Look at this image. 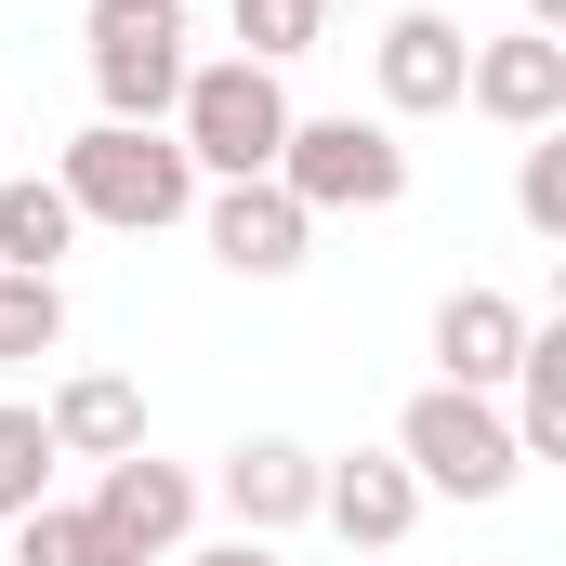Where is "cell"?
<instances>
[{
	"instance_id": "obj_1",
	"label": "cell",
	"mask_w": 566,
	"mask_h": 566,
	"mask_svg": "<svg viewBox=\"0 0 566 566\" xmlns=\"http://www.w3.org/2000/svg\"><path fill=\"white\" fill-rule=\"evenodd\" d=\"M53 185H66L80 224H119V238H158V224L198 211V158H185L171 133H145V119H93V133H66Z\"/></svg>"
},
{
	"instance_id": "obj_2",
	"label": "cell",
	"mask_w": 566,
	"mask_h": 566,
	"mask_svg": "<svg viewBox=\"0 0 566 566\" xmlns=\"http://www.w3.org/2000/svg\"><path fill=\"white\" fill-rule=\"evenodd\" d=\"M290 119H303L290 80H277V66H251V53L185 66V93H171V145L198 158V185H251V171H277Z\"/></svg>"
},
{
	"instance_id": "obj_3",
	"label": "cell",
	"mask_w": 566,
	"mask_h": 566,
	"mask_svg": "<svg viewBox=\"0 0 566 566\" xmlns=\"http://www.w3.org/2000/svg\"><path fill=\"white\" fill-rule=\"evenodd\" d=\"M396 461H409L422 501H501V488L527 474V448H514V422H501V396H461V382H422V396L396 409Z\"/></svg>"
},
{
	"instance_id": "obj_4",
	"label": "cell",
	"mask_w": 566,
	"mask_h": 566,
	"mask_svg": "<svg viewBox=\"0 0 566 566\" xmlns=\"http://www.w3.org/2000/svg\"><path fill=\"white\" fill-rule=\"evenodd\" d=\"M80 40H93V119H145V133H171V93H185V0H93L80 13Z\"/></svg>"
},
{
	"instance_id": "obj_5",
	"label": "cell",
	"mask_w": 566,
	"mask_h": 566,
	"mask_svg": "<svg viewBox=\"0 0 566 566\" xmlns=\"http://www.w3.org/2000/svg\"><path fill=\"white\" fill-rule=\"evenodd\" d=\"M277 185L303 198V224H329V211H396L409 198V145H396V119H290L277 145Z\"/></svg>"
},
{
	"instance_id": "obj_6",
	"label": "cell",
	"mask_w": 566,
	"mask_h": 566,
	"mask_svg": "<svg viewBox=\"0 0 566 566\" xmlns=\"http://www.w3.org/2000/svg\"><path fill=\"white\" fill-rule=\"evenodd\" d=\"M80 514L119 541V566H171L185 541H198V474H185V461H158V448L93 461V501H80Z\"/></svg>"
},
{
	"instance_id": "obj_7",
	"label": "cell",
	"mask_w": 566,
	"mask_h": 566,
	"mask_svg": "<svg viewBox=\"0 0 566 566\" xmlns=\"http://www.w3.org/2000/svg\"><path fill=\"white\" fill-rule=\"evenodd\" d=\"M198 238H211V264H238V277H290V264L316 251V224H303V198H290L277 171L198 185Z\"/></svg>"
},
{
	"instance_id": "obj_8",
	"label": "cell",
	"mask_w": 566,
	"mask_h": 566,
	"mask_svg": "<svg viewBox=\"0 0 566 566\" xmlns=\"http://www.w3.org/2000/svg\"><path fill=\"white\" fill-rule=\"evenodd\" d=\"M461 66H474V40L434 13V0H409L382 40H369V80H382V119H448L461 106Z\"/></svg>"
},
{
	"instance_id": "obj_9",
	"label": "cell",
	"mask_w": 566,
	"mask_h": 566,
	"mask_svg": "<svg viewBox=\"0 0 566 566\" xmlns=\"http://www.w3.org/2000/svg\"><path fill=\"white\" fill-rule=\"evenodd\" d=\"M461 106H474V119H501V133H554V119H566V40H541V27H514V40H474V66H461Z\"/></svg>"
},
{
	"instance_id": "obj_10",
	"label": "cell",
	"mask_w": 566,
	"mask_h": 566,
	"mask_svg": "<svg viewBox=\"0 0 566 566\" xmlns=\"http://www.w3.org/2000/svg\"><path fill=\"white\" fill-rule=\"evenodd\" d=\"M198 501H224V514H238V541H290V527H316V448L251 434V448H224V474H211Z\"/></svg>"
},
{
	"instance_id": "obj_11",
	"label": "cell",
	"mask_w": 566,
	"mask_h": 566,
	"mask_svg": "<svg viewBox=\"0 0 566 566\" xmlns=\"http://www.w3.org/2000/svg\"><path fill=\"white\" fill-rule=\"evenodd\" d=\"M514 356H527V303L514 290H448L434 303V382H461V396H501L514 382Z\"/></svg>"
},
{
	"instance_id": "obj_12",
	"label": "cell",
	"mask_w": 566,
	"mask_h": 566,
	"mask_svg": "<svg viewBox=\"0 0 566 566\" xmlns=\"http://www.w3.org/2000/svg\"><path fill=\"white\" fill-rule=\"evenodd\" d=\"M316 514H329L356 554H396V541L422 527V488H409L396 448H356V461H316Z\"/></svg>"
},
{
	"instance_id": "obj_13",
	"label": "cell",
	"mask_w": 566,
	"mask_h": 566,
	"mask_svg": "<svg viewBox=\"0 0 566 566\" xmlns=\"http://www.w3.org/2000/svg\"><path fill=\"white\" fill-rule=\"evenodd\" d=\"M40 422H53V461H133L145 448V382L133 369H66L40 396Z\"/></svg>"
},
{
	"instance_id": "obj_14",
	"label": "cell",
	"mask_w": 566,
	"mask_h": 566,
	"mask_svg": "<svg viewBox=\"0 0 566 566\" xmlns=\"http://www.w3.org/2000/svg\"><path fill=\"white\" fill-rule=\"evenodd\" d=\"M514 409V448L527 461H566V316H527V356H514V382H501Z\"/></svg>"
},
{
	"instance_id": "obj_15",
	"label": "cell",
	"mask_w": 566,
	"mask_h": 566,
	"mask_svg": "<svg viewBox=\"0 0 566 566\" xmlns=\"http://www.w3.org/2000/svg\"><path fill=\"white\" fill-rule=\"evenodd\" d=\"M66 251H80L66 185H53V171H13V185H0V264H13V277H53Z\"/></svg>"
},
{
	"instance_id": "obj_16",
	"label": "cell",
	"mask_w": 566,
	"mask_h": 566,
	"mask_svg": "<svg viewBox=\"0 0 566 566\" xmlns=\"http://www.w3.org/2000/svg\"><path fill=\"white\" fill-rule=\"evenodd\" d=\"M40 501H53V422H40L27 396H0V527L40 514Z\"/></svg>"
},
{
	"instance_id": "obj_17",
	"label": "cell",
	"mask_w": 566,
	"mask_h": 566,
	"mask_svg": "<svg viewBox=\"0 0 566 566\" xmlns=\"http://www.w3.org/2000/svg\"><path fill=\"white\" fill-rule=\"evenodd\" d=\"M13 566H119V541L80 501H40V514H13Z\"/></svg>"
},
{
	"instance_id": "obj_18",
	"label": "cell",
	"mask_w": 566,
	"mask_h": 566,
	"mask_svg": "<svg viewBox=\"0 0 566 566\" xmlns=\"http://www.w3.org/2000/svg\"><path fill=\"white\" fill-rule=\"evenodd\" d=\"M53 343H66V290L0 264V369H27V356H53Z\"/></svg>"
},
{
	"instance_id": "obj_19",
	"label": "cell",
	"mask_w": 566,
	"mask_h": 566,
	"mask_svg": "<svg viewBox=\"0 0 566 566\" xmlns=\"http://www.w3.org/2000/svg\"><path fill=\"white\" fill-rule=\"evenodd\" d=\"M316 27H329V0H238V53H251V66L316 53Z\"/></svg>"
},
{
	"instance_id": "obj_20",
	"label": "cell",
	"mask_w": 566,
	"mask_h": 566,
	"mask_svg": "<svg viewBox=\"0 0 566 566\" xmlns=\"http://www.w3.org/2000/svg\"><path fill=\"white\" fill-rule=\"evenodd\" d=\"M514 211H527V238H566V119H554V133H527V171H514Z\"/></svg>"
},
{
	"instance_id": "obj_21",
	"label": "cell",
	"mask_w": 566,
	"mask_h": 566,
	"mask_svg": "<svg viewBox=\"0 0 566 566\" xmlns=\"http://www.w3.org/2000/svg\"><path fill=\"white\" fill-rule=\"evenodd\" d=\"M171 566H290V554H277V541H211V554L185 541V554H171Z\"/></svg>"
},
{
	"instance_id": "obj_22",
	"label": "cell",
	"mask_w": 566,
	"mask_h": 566,
	"mask_svg": "<svg viewBox=\"0 0 566 566\" xmlns=\"http://www.w3.org/2000/svg\"><path fill=\"white\" fill-rule=\"evenodd\" d=\"M527 27H541V40H566V0H527Z\"/></svg>"
}]
</instances>
